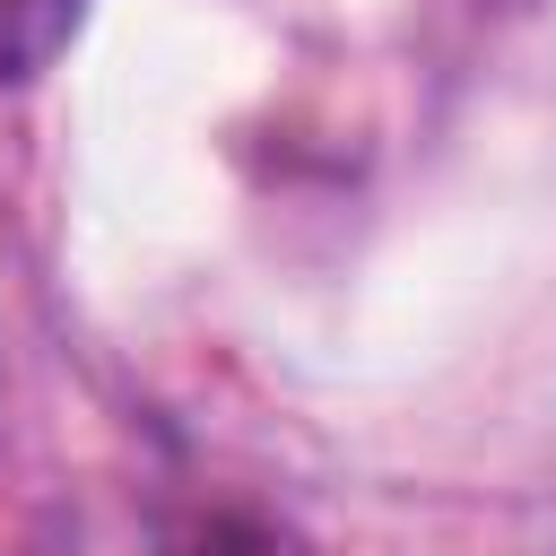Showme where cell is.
<instances>
[{"label":"cell","instance_id":"cell-1","mask_svg":"<svg viewBox=\"0 0 556 556\" xmlns=\"http://www.w3.org/2000/svg\"><path fill=\"white\" fill-rule=\"evenodd\" d=\"M78 17H87V0H0V87L43 78L70 52Z\"/></svg>","mask_w":556,"mask_h":556}]
</instances>
